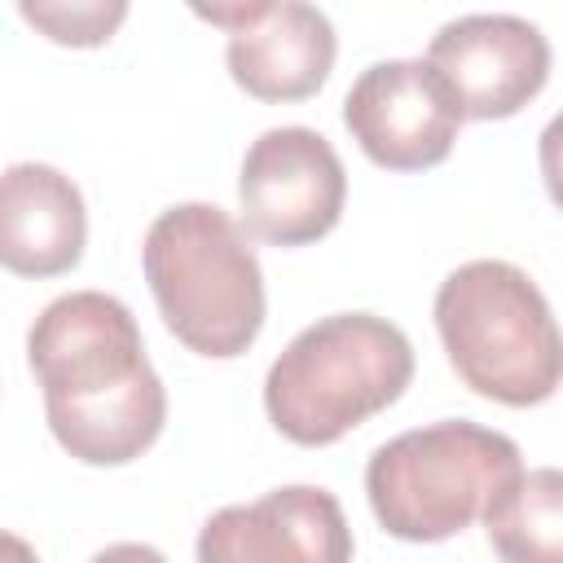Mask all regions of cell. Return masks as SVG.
I'll return each instance as SVG.
<instances>
[{
	"instance_id": "1",
	"label": "cell",
	"mask_w": 563,
	"mask_h": 563,
	"mask_svg": "<svg viewBox=\"0 0 563 563\" xmlns=\"http://www.w3.org/2000/svg\"><path fill=\"white\" fill-rule=\"evenodd\" d=\"M26 361L44 391L53 440L84 466L136 462L167 422L132 308L106 290L57 295L26 334Z\"/></svg>"
},
{
	"instance_id": "2",
	"label": "cell",
	"mask_w": 563,
	"mask_h": 563,
	"mask_svg": "<svg viewBox=\"0 0 563 563\" xmlns=\"http://www.w3.org/2000/svg\"><path fill=\"white\" fill-rule=\"evenodd\" d=\"M141 268L163 325L198 356L233 361L264 330V273L242 224L216 202H176L150 229Z\"/></svg>"
},
{
	"instance_id": "3",
	"label": "cell",
	"mask_w": 563,
	"mask_h": 563,
	"mask_svg": "<svg viewBox=\"0 0 563 563\" xmlns=\"http://www.w3.org/2000/svg\"><path fill=\"white\" fill-rule=\"evenodd\" d=\"M413 347L400 325L374 312H334L303 325L264 374L268 422L303 449L343 440L405 396Z\"/></svg>"
},
{
	"instance_id": "4",
	"label": "cell",
	"mask_w": 563,
	"mask_h": 563,
	"mask_svg": "<svg viewBox=\"0 0 563 563\" xmlns=\"http://www.w3.org/2000/svg\"><path fill=\"white\" fill-rule=\"evenodd\" d=\"M435 330L453 374L484 400L528 409L563 378L554 312L519 264H457L435 290Z\"/></svg>"
},
{
	"instance_id": "5",
	"label": "cell",
	"mask_w": 563,
	"mask_h": 563,
	"mask_svg": "<svg viewBox=\"0 0 563 563\" xmlns=\"http://www.w3.org/2000/svg\"><path fill=\"white\" fill-rule=\"evenodd\" d=\"M515 471L523 462L510 435L444 418L378 444L365 462V497L383 532L431 545L466 532Z\"/></svg>"
},
{
	"instance_id": "6",
	"label": "cell",
	"mask_w": 563,
	"mask_h": 563,
	"mask_svg": "<svg viewBox=\"0 0 563 563\" xmlns=\"http://www.w3.org/2000/svg\"><path fill=\"white\" fill-rule=\"evenodd\" d=\"M238 202L246 233L268 246L321 242L339 224L347 202L343 158L317 128H268L242 158Z\"/></svg>"
},
{
	"instance_id": "7",
	"label": "cell",
	"mask_w": 563,
	"mask_h": 563,
	"mask_svg": "<svg viewBox=\"0 0 563 563\" xmlns=\"http://www.w3.org/2000/svg\"><path fill=\"white\" fill-rule=\"evenodd\" d=\"M343 128L383 172H427L449 158L462 106L422 57H387L365 66L343 97Z\"/></svg>"
},
{
	"instance_id": "8",
	"label": "cell",
	"mask_w": 563,
	"mask_h": 563,
	"mask_svg": "<svg viewBox=\"0 0 563 563\" xmlns=\"http://www.w3.org/2000/svg\"><path fill=\"white\" fill-rule=\"evenodd\" d=\"M427 66L453 88L462 119H510L550 79V40L515 13H466L427 44Z\"/></svg>"
},
{
	"instance_id": "9",
	"label": "cell",
	"mask_w": 563,
	"mask_h": 563,
	"mask_svg": "<svg viewBox=\"0 0 563 563\" xmlns=\"http://www.w3.org/2000/svg\"><path fill=\"white\" fill-rule=\"evenodd\" d=\"M352 528L330 488L282 484L220 506L198 532V563H352Z\"/></svg>"
},
{
	"instance_id": "10",
	"label": "cell",
	"mask_w": 563,
	"mask_h": 563,
	"mask_svg": "<svg viewBox=\"0 0 563 563\" xmlns=\"http://www.w3.org/2000/svg\"><path fill=\"white\" fill-rule=\"evenodd\" d=\"M339 40L330 18L303 0H260L255 18L229 31L224 62L255 101H303L330 79Z\"/></svg>"
},
{
	"instance_id": "11",
	"label": "cell",
	"mask_w": 563,
	"mask_h": 563,
	"mask_svg": "<svg viewBox=\"0 0 563 563\" xmlns=\"http://www.w3.org/2000/svg\"><path fill=\"white\" fill-rule=\"evenodd\" d=\"M88 207L79 185L48 163L0 172V268L18 277H62L84 260Z\"/></svg>"
},
{
	"instance_id": "12",
	"label": "cell",
	"mask_w": 563,
	"mask_h": 563,
	"mask_svg": "<svg viewBox=\"0 0 563 563\" xmlns=\"http://www.w3.org/2000/svg\"><path fill=\"white\" fill-rule=\"evenodd\" d=\"M479 519L501 563H563V475L554 466L515 471Z\"/></svg>"
},
{
	"instance_id": "13",
	"label": "cell",
	"mask_w": 563,
	"mask_h": 563,
	"mask_svg": "<svg viewBox=\"0 0 563 563\" xmlns=\"http://www.w3.org/2000/svg\"><path fill=\"white\" fill-rule=\"evenodd\" d=\"M18 13L44 31L53 44H70V48H97L106 44L119 22L128 18L123 0H22Z\"/></svg>"
},
{
	"instance_id": "14",
	"label": "cell",
	"mask_w": 563,
	"mask_h": 563,
	"mask_svg": "<svg viewBox=\"0 0 563 563\" xmlns=\"http://www.w3.org/2000/svg\"><path fill=\"white\" fill-rule=\"evenodd\" d=\"M88 563H167V559H163V550H154L145 541H114V545L97 550Z\"/></svg>"
},
{
	"instance_id": "15",
	"label": "cell",
	"mask_w": 563,
	"mask_h": 563,
	"mask_svg": "<svg viewBox=\"0 0 563 563\" xmlns=\"http://www.w3.org/2000/svg\"><path fill=\"white\" fill-rule=\"evenodd\" d=\"M0 563H40V554H35V545L22 541L18 532H4V528H0Z\"/></svg>"
}]
</instances>
